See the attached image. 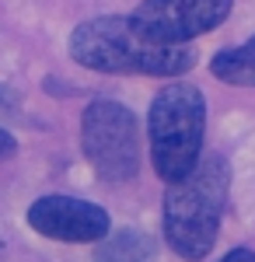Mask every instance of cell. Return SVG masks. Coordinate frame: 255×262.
<instances>
[{
    "instance_id": "cell-1",
    "label": "cell",
    "mask_w": 255,
    "mask_h": 262,
    "mask_svg": "<svg viewBox=\"0 0 255 262\" xmlns=\"http://www.w3.org/2000/svg\"><path fill=\"white\" fill-rule=\"evenodd\" d=\"M70 60L98 74H143L178 77L196 67L189 42H157L140 28L133 14H101L80 21L70 32Z\"/></svg>"
},
{
    "instance_id": "cell-2",
    "label": "cell",
    "mask_w": 255,
    "mask_h": 262,
    "mask_svg": "<svg viewBox=\"0 0 255 262\" xmlns=\"http://www.w3.org/2000/svg\"><path fill=\"white\" fill-rule=\"evenodd\" d=\"M231 189V164L224 158H199V164L178 182L164 185V242L185 262L210 255L220 234L224 206Z\"/></svg>"
},
{
    "instance_id": "cell-3",
    "label": "cell",
    "mask_w": 255,
    "mask_h": 262,
    "mask_svg": "<svg viewBox=\"0 0 255 262\" xmlns=\"http://www.w3.org/2000/svg\"><path fill=\"white\" fill-rule=\"evenodd\" d=\"M151 133V161L157 179H185L203 158V133H206V98L196 84H168L161 88L147 112Z\"/></svg>"
},
{
    "instance_id": "cell-4",
    "label": "cell",
    "mask_w": 255,
    "mask_h": 262,
    "mask_svg": "<svg viewBox=\"0 0 255 262\" xmlns=\"http://www.w3.org/2000/svg\"><path fill=\"white\" fill-rule=\"evenodd\" d=\"M84 161L105 182H130L140 171V122L112 98H95L80 116Z\"/></svg>"
},
{
    "instance_id": "cell-5",
    "label": "cell",
    "mask_w": 255,
    "mask_h": 262,
    "mask_svg": "<svg viewBox=\"0 0 255 262\" xmlns=\"http://www.w3.org/2000/svg\"><path fill=\"white\" fill-rule=\"evenodd\" d=\"M235 11V0H140L133 21L157 42H193L214 32Z\"/></svg>"
},
{
    "instance_id": "cell-6",
    "label": "cell",
    "mask_w": 255,
    "mask_h": 262,
    "mask_svg": "<svg viewBox=\"0 0 255 262\" xmlns=\"http://www.w3.org/2000/svg\"><path fill=\"white\" fill-rule=\"evenodd\" d=\"M25 221L35 234L67 245H95L112 231V217L105 213V206L77 196H39L28 206Z\"/></svg>"
},
{
    "instance_id": "cell-7",
    "label": "cell",
    "mask_w": 255,
    "mask_h": 262,
    "mask_svg": "<svg viewBox=\"0 0 255 262\" xmlns=\"http://www.w3.org/2000/svg\"><path fill=\"white\" fill-rule=\"evenodd\" d=\"M91 262H157V245L147 231L137 227L109 231L101 242H95Z\"/></svg>"
},
{
    "instance_id": "cell-8",
    "label": "cell",
    "mask_w": 255,
    "mask_h": 262,
    "mask_svg": "<svg viewBox=\"0 0 255 262\" xmlns=\"http://www.w3.org/2000/svg\"><path fill=\"white\" fill-rule=\"evenodd\" d=\"M210 74L231 88H255V35L241 46H227L210 60Z\"/></svg>"
},
{
    "instance_id": "cell-9",
    "label": "cell",
    "mask_w": 255,
    "mask_h": 262,
    "mask_svg": "<svg viewBox=\"0 0 255 262\" xmlns=\"http://www.w3.org/2000/svg\"><path fill=\"white\" fill-rule=\"evenodd\" d=\"M14 154H18V140L0 126V161H7V158H14Z\"/></svg>"
},
{
    "instance_id": "cell-10",
    "label": "cell",
    "mask_w": 255,
    "mask_h": 262,
    "mask_svg": "<svg viewBox=\"0 0 255 262\" xmlns=\"http://www.w3.org/2000/svg\"><path fill=\"white\" fill-rule=\"evenodd\" d=\"M220 262H255V252L252 248H235V252H227Z\"/></svg>"
}]
</instances>
